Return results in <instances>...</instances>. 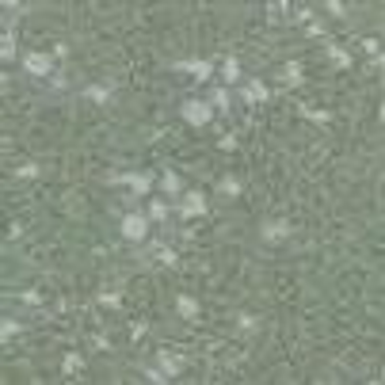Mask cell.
<instances>
[{"mask_svg":"<svg viewBox=\"0 0 385 385\" xmlns=\"http://www.w3.org/2000/svg\"><path fill=\"white\" fill-rule=\"evenodd\" d=\"M118 183H126V187H134L138 195H145L149 187H153V179L149 175H111V187H118Z\"/></svg>","mask_w":385,"mask_h":385,"instance_id":"cell-5","label":"cell"},{"mask_svg":"<svg viewBox=\"0 0 385 385\" xmlns=\"http://www.w3.org/2000/svg\"><path fill=\"white\" fill-rule=\"evenodd\" d=\"M244 99H248V103H263V99H271V92H267V84H260V80H255V84L244 88Z\"/></svg>","mask_w":385,"mask_h":385,"instance_id":"cell-10","label":"cell"},{"mask_svg":"<svg viewBox=\"0 0 385 385\" xmlns=\"http://www.w3.org/2000/svg\"><path fill=\"white\" fill-rule=\"evenodd\" d=\"M80 366H84V358H80V355H69V358H65V370H69V374L80 370Z\"/></svg>","mask_w":385,"mask_h":385,"instance_id":"cell-20","label":"cell"},{"mask_svg":"<svg viewBox=\"0 0 385 385\" xmlns=\"http://www.w3.org/2000/svg\"><path fill=\"white\" fill-rule=\"evenodd\" d=\"M363 50L366 54H378V38H363Z\"/></svg>","mask_w":385,"mask_h":385,"instance_id":"cell-24","label":"cell"},{"mask_svg":"<svg viewBox=\"0 0 385 385\" xmlns=\"http://www.w3.org/2000/svg\"><path fill=\"white\" fill-rule=\"evenodd\" d=\"M175 69H179V73H191L195 80H206V76L214 73L210 61H175Z\"/></svg>","mask_w":385,"mask_h":385,"instance_id":"cell-6","label":"cell"},{"mask_svg":"<svg viewBox=\"0 0 385 385\" xmlns=\"http://www.w3.org/2000/svg\"><path fill=\"white\" fill-rule=\"evenodd\" d=\"M15 332H19V324H15V320H12V317H8V320H4V324H0V336H4V340H12V336H15Z\"/></svg>","mask_w":385,"mask_h":385,"instance_id":"cell-16","label":"cell"},{"mask_svg":"<svg viewBox=\"0 0 385 385\" xmlns=\"http://www.w3.org/2000/svg\"><path fill=\"white\" fill-rule=\"evenodd\" d=\"M122 237L126 240H145L149 237V218L145 214H126L122 218Z\"/></svg>","mask_w":385,"mask_h":385,"instance_id":"cell-1","label":"cell"},{"mask_svg":"<svg viewBox=\"0 0 385 385\" xmlns=\"http://www.w3.org/2000/svg\"><path fill=\"white\" fill-rule=\"evenodd\" d=\"M15 172H19L23 179H31V175H38V168H35V164H19V168H15Z\"/></svg>","mask_w":385,"mask_h":385,"instance_id":"cell-22","label":"cell"},{"mask_svg":"<svg viewBox=\"0 0 385 385\" xmlns=\"http://www.w3.org/2000/svg\"><path fill=\"white\" fill-rule=\"evenodd\" d=\"M149 218H157V221H160V218H168V202H160V198H157V202L149 206Z\"/></svg>","mask_w":385,"mask_h":385,"instance_id":"cell-15","label":"cell"},{"mask_svg":"<svg viewBox=\"0 0 385 385\" xmlns=\"http://www.w3.org/2000/svg\"><path fill=\"white\" fill-rule=\"evenodd\" d=\"M107 88H103V84H92V88H84V99H95V103H107Z\"/></svg>","mask_w":385,"mask_h":385,"instance_id":"cell-12","label":"cell"},{"mask_svg":"<svg viewBox=\"0 0 385 385\" xmlns=\"http://www.w3.org/2000/svg\"><path fill=\"white\" fill-rule=\"evenodd\" d=\"M237 76H240V65H237V58H229V61H225V80L233 84Z\"/></svg>","mask_w":385,"mask_h":385,"instance_id":"cell-17","label":"cell"},{"mask_svg":"<svg viewBox=\"0 0 385 385\" xmlns=\"http://www.w3.org/2000/svg\"><path fill=\"white\" fill-rule=\"evenodd\" d=\"M218 195H225V198H237V195H240V179H233V175H225V179L218 183Z\"/></svg>","mask_w":385,"mask_h":385,"instance_id":"cell-11","label":"cell"},{"mask_svg":"<svg viewBox=\"0 0 385 385\" xmlns=\"http://www.w3.org/2000/svg\"><path fill=\"white\" fill-rule=\"evenodd\" d=\"M202 214H206V198L202 195H187V198H183L179 218H202Z\"/></svg>","mask_w":385,"mask_h":385,"instance_id":"cell-7","label":"cell"},{"mask_svg":"<svg viewBox=\"0 0 385 385\" xmlns=\"http://www.w3.org/2000/svg\"><path fill=\"white\" fill-rule=\"evenodd\" d=\"M160 370H164L168 378H175V374L183 370V358L179 355H164V351H160Z\"/></svg>","mask_w":385,"mask_h":385,"instance_id":"cell-9","label":"cell"},{"mask_svg":"<svg viewBox=\"0 0 385 385\" xmlns=\"http://www.w3.org/2000/svg\"><path fill=\"white\" fill-rule=\"evenodd\" d=\"M157 260H160V263H168V267H172V263H175V252H172V248H157Z\"/></svg>","mask_w":385,"mask_h":385,"instance_id":"cell-18","label":"cell"},{"mask_svg":"<svg viewBox=\"0 0 385 385\" xmlns=\"http://www.w3.org/2000/svg\"><path fill=\"white\" fill-rule=\"evenodd\" d=\"M218 145H221V149H225V153H233V149H237V138H221V141H218Z\"/></svg>","mask_w":385,"mask_h":385,"instance_id":"cell-26","label":"cell"},{"mask_svg":"<svg viewBox=\"0 0 385 385\" xmlns=\"http://www.w3.org/2000/svg\"><path fill=\"white\" fill-rule=\"evenodd\" d=\"M0 54H4V61H8V58L15 54V35H12V31L4 35V46H0Z\"/></svg>","mask_w":385,"mask_h":385,"instance_id":"cell-14","label":"cell"},{"mask_svg":"<svg viewBox=\"0 0 385 385\" xmlns=\"http://www.w3.org/2000/svg\"><path fill=\"white\" fill-rule=\"evenodd\" d=\"M286 80H290V84H301V76H305V73H301V61H290V65H286V73H283Z\"/></svg>","mask_w":385,"mask_h":385,"instance_id":"cell-13","label":"cell"},{"mask_svg":"<svg viewBox=\"0 0 385 385\" xmlns=\"http://www.w3.org/2000/svg\"><path fill=\"white\" fill-rule=\"evenodd\" d=\"M23 65H27L31 76H46V73L54 69V61L46 58V54H27V58H23Z\"/></svg>","mask_w":385,"mask_h":385,"instance_id":"cell-3","label":"cell"},{"mask_svg":"<svg viewBox=\"0 0 385 385\" xmlns=\"http://www.w3.org/2000/svg\"><path fill=\"white\" fill-rule=\"evenodd\" d=\"M305 118H317V122H328V111H313V107H305Z\"/></svg>","mask_w":385,"mask_h":385,"instance_id":"cell-23","label":"cell"},{"mask_svg":"<svg viewBox=\"0 0 385 385\" xmlns=\"http://www.w3.org/2000/svg\"><path fill=\"white\" fill-rule=\"evenodd\" d=\"M260 237L267 240V244H278V240L290 237V225H286V221H267V225L260 229Z\"/></svg>","mask_w":385,"mask_h":385,"instance_id":"cell-4","label":"cell"},{"mask_svg":"<svg viewBox=\"0 0 385 385\" xmlns=\"http://www.w3.org/2000/svg\"><path fill=\"white\" fill-rule=\"evenodd\" d=\"M183 118H187L191 126H206L210 122V103H183Z\"/></svg>","mask_w":385,"mask_h":385,"instance_id":"cell-2","label":"cell"},{"mask_svg":"<svg viewBox=\"0 0 385 385\" xmlns=\"http://www.w3.org/2000/svg\"><path fill=\"white\" fill-rule=\"evenodd\" d=\"M328 12H332V15H347V12H343V4H340V0H328Z\"/></svg>","mask_w":385,"mask_h":385,"instance_id":"cell-25","label":"cell"},{"mask_svg":"<svg viewBox=\"0 0 385 385\" xmlns=\"http://www.w3.org/2000/svg\"><path fill=\"white\" fill-rule=\"evenodd\" d=\"M175 309H179L183 320H195V317H198V301L187 298V294H179V298H175Z\"/></svg>","mask_w":385,"mask_h":385,"instance_id":"cell-8","label":"cell"},{"mask_svg":"<svg viewBox=\"0 0 385 385\" xmlns=\"http://www.w3.org/2000/svg\"><path fill=\"white\" fill-rule=\"evenodd\" d=\"M164 191H179V175L168 172V175H164Z\"/></svg>","mask_w":385,"mask_h":385,"instance_id":"cell-21","label":"cell"},{"mask_svg":"<svg viewBox=\"0 0 385 385\" xmlns=\"http://www.w3.org/2000/svg\"><path fill=\"white\" fill-rule=\"evenodd\" d=\"M328 54H332V61H340V65H351V58H347V54L340 50V46H332V50H328Z\"/></svg>","mask_w":385,"mask_h":385,"instance_id":"cell-19","label":"cell"}]
</instances>
